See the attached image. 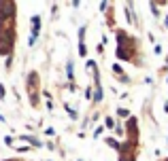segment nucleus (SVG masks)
<instances>
[{
  "label": "nucleus",
  "instance_id": "f257e3e1",
  "mask_svg": "<svg viewBox=\"0 0 168 161\" xmlns=\"http://www.w3.org/2000/svg\"><path fill=\"white\" fill-rule=\"evenodd\" d=\"M32 25H34L32 32H34V34H38V25H41V17H38V15H34V17H32Z\"/></svg>",
  "mask_w": 168,
  "mask_h": 161
},
{
  "label": "nucleus",
  "instance_id": "f03ea898",
  "mask_svg": "<svg viewBox=\"0 0 168 161\" xmlns=\"http://www.w3.org/2000/svg\"><path fill=\"white\" fill-rule=\"evenodd\" d=\"M166 25H168V19H166Z\"/></svg>",
  "mask_w": 168,
  "mask_h": 161
}]
</instances>
